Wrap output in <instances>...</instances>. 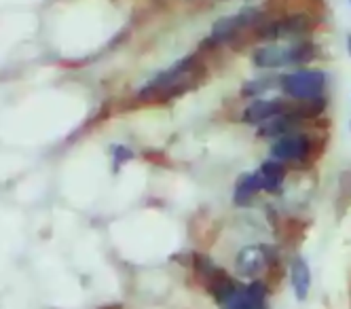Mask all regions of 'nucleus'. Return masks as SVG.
Instances as JSON below:
<instances>
[{"instance_id":"1","label":"nucleus","mask_w":351,"mask_h":309,"mask_svg":"<svg viewBox=\"0 0 351 309\" xmlns=\"http://www.w3.org/2000/svg\"><path fill=\"white\" fill-rule=\"evenodd\" d=\"M319 56L317 45L309 38L300 41H286V43H263L258 45L250 64L256 70H296V68H309Z\"/></svg>"},{"instance_id":"2","label":"nucleus","mask_w":351,"mask_h":309,"mask_svg":"<svg viewBox=\"0 0 351 309\" xmlns=\"http://www.w3.org/2000/svg\"><path fill=\"white\" fill-rule=\"evenodd\" d=\"M322 152L324 144L305 127L269 142V157L282 161L288 170H307V165H311Z\"/></svg>"},{"instance_id":"3","label":"nucleus","mask_w":351,"mask_h":309,"mask_svg":"<svg viewBox=\"0 0 351 309\" xmlns=\"http://www.w3.org/2000/svg\"><path fill=\"white\" fill-rule=\"evenodd\" d=\"M330 89V74L324 68L286 70L278 79V91L288 100H317L326 98Z\"/></svg>"},{"instance_id":"4","label":"nucleus","mask_w":351,"mask_h":309,"mask_svg":"<svg viewBox=\"0 0 351 309\" xmlns=\"http://www.w3.org/2000/svg\"><path fill=\"white\" fill-rule=\"evenodd\" d=\"M278 250L269 244H250L243 246L235 256V269L245 279H261V275L278 261Z\"/></svg>"},{"instance_id":"5","label":"nucleus","mask_w":351,"mask_h":309,"mask_svg":"<svg viewBox=\"0 0 351 309\" xmlns=\"http://www.w3.org/2000/svg\"><path fill=\"white\" fill-rule=\"evenodd\" d=\"M288 113V98L280 95H263L256 100H250L243 113H241V121L245 125H252L258 127L261 123L273 119V117H280Z\"/></svg>"},{"instance_id":"6","label":"nucleus","mask_w":351,"mask_h":309,"mask_svg":"<svg viewBox=\"0 0 351 309\" xmlns=\"http://www.w3.org/2000/svg\"><path fill=\"white\" fill-rule=\"evenodd\" d=\"M271 290L265 284V279H252L247 286H241L237 295L229 301L227 309H269Z\"/></svg>"},{"instance_id":"7","label":"nucleus","mask_w":351,"mask_h":309,"mask_svg":"<svg viewBox=\"0 0 351 309\" xmlns=\"http://www.w3.org/2000/svg\"><path fill=\"white\" fill-rule=\"evenodd\" d=\"M256 174L261 178L263 193H267V195H280V193H284V189L288 185L290 170L282 161H275V159L267 157L265 161H261Z\"/></svg>"},{"instance_id":"8","label":"nucleus","mask_w":351,"mask_h":309,"mask_svg":"<svg viewBox=\"0 0 351 309\" xmlns=\"http://www.w3.org/2000/svg\"><path fill=\"white\" fill-rule=\"evenodd\" d=\"M288 273H290V286H292L294 299L307 301L311 295V286H313V273H311L309 261L305 256L296 254L288 265Z\"/></svg>"},{"instance_id":"9","label":"nucleus","mask_w":351,"mask_h":309,"mask_svg":"<svg viewBox=\"0 0 351 309\" xmlns=\"http://www.w3.org/2000/svg\"><path fill=\"white\" fill-rule=\"evenodd\" d=\"M263 195V185L256 172H243L233 187V203L237 208H252L254 201Z\"/></svg>"},{"instance_id":"10","label":"nucleus","mask_w":351,"mask_h":309,"mask_svg":"<svg viewBox=\"0 0 351 309\" xmlns=\"http://www.w3.org/2000/svg\"><path fill=\"white\" fill-rule=\"evenodd\" d=\"M278 79H280V76H261V79L245 81L243 87H241V98H245L250 102V100L269 95V91L278 89Z\"/></svg>"},{"instance_id":"11","label":"nucleus","mask_w":351,"mask_h":309,"mask_svg":"<svg viewBox=\"0 0 351 309\" xmlns=\"http://www.w3.org/2000/svg\"><path fill=\"white\" fill-rule=\"evenodd\" d=\"M339 197L345 201V203H351V168H345L339 172Z\"/></svg>"},{"instance_id":"12","label":"nucleus","mask_w":351,"mask_h":309,"mask_svg":"<svg viewBox=\"0 0 351 309\" xmlns=\"http://www.w3.org/2000/svg\"><path fill=\"white\" fill-rule=\"evenodd\" d=\"M345 51H347V58L351 60V32L345 36Z\"/></svg>"},{"instance_id":"13","label":"nucleus","mask_w":351,"mask_h":309,"mask_svg":"<svg viewBox=\"0 0 351 309\" xmlns=\"http://www.w3.org/2000/svg\"><path fill=\"white\" fill-rule=\"evenodd\" d=\"M99 309H123L121 305H106V307H99Z\"/></svg>"},{"instance_id":"14","label":"nucleus","mask_w":351,"mask_h":309,"mask_svg":"<svg viewBox=\"0 0 351 309\" xmlns=\"http://www.w3.org/2000/svg\"><path fill=\"white\" fill-rule=\"evenodd\" d=\"M349 132H351V119H349Z\"/></svg>"},{"instance_id":"15","label":"nucleus","mask_w":351,"mask_h":309,"mask_svg":"<svg viewBox=\"0 0 351 309\" xmlns=\"http://www.w3.org/2000/svg\"><path fill=\"white\" fill-rule=\"evenodd\" d=\"M349 7H351V0H349Z\"/></svg>"}]
</instances>
